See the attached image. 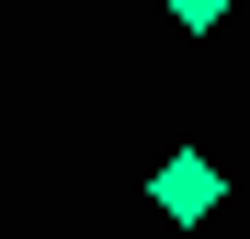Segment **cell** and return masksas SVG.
<instances>
[{"label":"cell","mask_w":250,"mask_h":239,"mask_svg":"<svg viewBox=\"0 0 250 239\" xmlns=\"http://www.w3.org/2000/svg\"><path fill=\"white\" fill-rule=\"evenodd\" d=\"M148 194H159V217H182V228H193V217H216V194H228V182H216V159H205V148H171Z\"/></svg>","instance_id":"1"},{"label":"cell","mask_w":250,"mask_h":239,"mask_svg":"<svg viewBox=\"0 0 250 239\" xmlns=\"http://www.w3.org/2000/svg\"><path fill=\"white\" fill-rule=\"evenodd\" d=\"M171 23H182V34H216V23H228V0H171Z\"/></svg>","instance_id":"2"}]
</instances>
